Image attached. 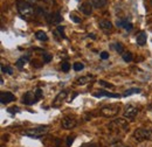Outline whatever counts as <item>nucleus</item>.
Here are the masks:
<instances>
[{"label":"nucleus","instance_id":"1","mask_svg":"<svg viewBox=\"0 0 152 147\" xmlns=\"http://www.w3.org/2000/svg\"><path fill=\"white\" fill-rule=\"evenodd\" d=\"M17 7H18V12L20 13V15L26 20H31L32 17L34 15V12H35L34 8L26 0H18L17 1Z\"/></svg>","mask_w":152,"mask_h":147},{"label":"nucleus","instance_id":"2","mask_svg":"<svg viewBox=\"0 0 152 147\" xmlns=\"http://www.w3.org/2000/svg\"><path fill=\"white\" fill-rule=\"evenodd\" d=\"M108 127L116 133H125L129 131V124L124 119H115L108 125Z\"/></svg>","mask_w":152,"mask_h":147},{"label":"nucleus","instance_id":"3","mask_svg":"<svg viewBox=\"0 0 152 147\" xmlns=\"http://www.w3.org/2000/svg\"><path fill=\"white\" fill-rule=\"evenodd\" d=\"M119 110H121V106L118 104H109V105L103 106L99 110V114H102L103 117H107V118H113L118 114Z\"/></svg>","mask_w":152,"mask_h":147},{"label":"nucleus","instance_id":"4","mask_svg":"<svg viewBox=\"0 0 152 147\" xmlns=\"http://www.w3.org/2000/svg\"><path fill=\"white\" fill-rule=\"evenodd\" d=\"M48 131H49V126L45 125V126H39V127L22 131V134H25L27 137H31V138H39V137L45 135L46 133H48Z\"/></svg>","mask_w":152,"mask_h":147},{"label":"nucleus","instance_id":"5","mask_svg":"<svg viewBox=\"0 0 152 147\" xmlns=\"http://www.w3.org/2000/svg\"><path fill=\"white\" fill-rule=\"evenodd\" d=\"M133 138L137 143L150 140L152 138V131L150 129H137L133 132Z\"/></svg>","mask_w":152,"mask_h":147},{"label":"nucleus","instance_id":"6","mask_svg":"<svg viewBox=\"0 0 152 147\" xmlns=\"http://www.w3.org/2000/svg\"><path fill=\"white\" fill-rule=\"evenodd\" d=\"M137 114H138V109H137V106H134L133 104H128V105L124 108V111H123L124 118L133 119V118H136Z\"/></svg>","mask_w":152,"mask_h":147},{"label":"nucleus","instance_id":"7","mask_svg":"<svg viewBox=\"0 0 152 147\" xmlns=\"http://www.w3.org/2000/svg\"><path fill=\"white\" fill-rule=\"evenodd\" d=\"M45 19L47 20V22L49 25H58L62 21V17H61L58 11L55 12V13H46Z\"/></svg>","mask_w":152,"mask_h":147},{"label":"nucleus","instance_id":"8","mask_svg":"<svg viewBox=\"0 0 152 147\" xmlns=\"http://www.w3.org/2000/svg\"><path fill=\"white\" fill-rule=\"evenodd\" d=\"M37 100L38 98L35 96V91H27L22 97V103L26 105H33Z\"/></svg>","mask_w":152,"mask_h":147},{"label":"nucleus","instance_id":"9","mask_svg":"<svg viewBox=\"0 0 152 147\" xmlns=\"http://www.w3.org/2000/svg\"><path fill=\"white\" fill-rule=\"evenodd\" d=\"M67 96H68V91L67 90H62V91L58 92V95L55 97V99L53 100V108H60L62 105V103L66 100Z\"/></svg>","mask_w":152,"mask_h":147},{"label":"nucleus","instance_id":"10","mask_svg":"<svg viewBox=\"0 0 152 147\" xmlns=\"http://www.w3.org/2000/svg\"><path fill=\"white\" fill-rule=\"evenodd\" d=\"M61 125H62L63 129L72 130L77 125V122H76L75 118H73V117H64L62 119V122H61Z\"/></svg>","mask_w":152,"mask_h":147},{"label":"nucleus","instance_id":"11","mask_svg":"<svg viewBox=\"0 0 152 147\" xmlns=\"http://www.w3.org/2000/svg\"><path fill=\"white\" fill-rule=\"evenodd\" d=\"M15 100V96L10 91H2L0 93V102L1 104H8L11 102Z\"/></svg>","mask_w":152,"mask_h":147},{"label":"nucleus","instance_id":"12","mask_svg":"<svg viewBox=\"0 0 152 147\" xmlns=\"http://www.w3.org/2000/svg\"><path fill=\"white\" fill-rule=\"evenodd\" d=\"M116 25L118 26V27H121V28H124L125 31H128V32H130V31H132L133 28V25L131 21H129L128 19H119V20H117L116 21Z\"/></svg>","mask_w":152,"mask_h":147},{"label":"nucleus","instance_id":"13","mask_svg":"<svg viewBox=\"0 0 152 147\" xmlns=\"http://www.w3.org/2000/svg\"><path fill=\"white\" fill-rule=\"evenodd\" d=\"M93 4H90V1H84V2H82L81 4V6H80V11L83 13V14H86V15H90L91 13H93Z\"/></svg>","mask_w":152,"mask_h":147},{"label":"nucleus","instance_id":"14","mask_svg":"<svg viewBox=\"0 0 152 147\" xmlns=\"http://www.w3.org/2000/svg\"><path fill=\"white\" fill-rule=\"evenodd\" d=\"M146 40H148V35H146V33L145 32H139L138 34H137V37H136V42H137V44L138 46H144L145 43H146Z\"/></svg>","mask_w":152,"mask_h":147},{"label":"nucleus","instance_id":"15","mask_svg":"<svg viewBox=\"0 0 152 147\" xmlns=\"http://www.w3.org/2000/svg\"><path fill=\"white\" fill-rule=\"evenodd\" d=\"M94 96L95 97H111V98H119L121 97V95L111 93V92L104 91V90H99V92H95Z\"/></svg>","mask_w":152,"mask_h":147},{"label":"nucleus","instance_id":"16","mask_svg":"<svg viewBox=\"0 0 152 147\" xmlns=\"http://www.w3.org/2000/svg\"><path fill=\"white\" fill-rule=\"evenodd\" d=\"M98 26H99L101 29H103V31H105V32L113 29V23H111L109 20H99Z\"/></svg>","mask_w":152,"mask_h":147},{"label":"nucleus","instance_id":"17","mask_svg":"<svg viewBox=\"0 0 152 147\" xmlns=\"http://www.w3.org/2000/svg\"><path fill=\"white\" fill-rule=\"evenodd\" d=\"M93 78H94V76H89V75H88V76H84V77H80V78L76 79V84H78V85H83V84L90 82Z\"/></svg>","mask_w":152,"mask_h":147},{"label":"nucleus","instance_id":"18","mask_svg":"<svg viewBox=\"0 0 152 147\" xmlns=\"http://www.w3.org/2000/svg\"><path fill=\"white\" fill-rule=\"evenodd\" d=\"M90 1H91L93 6H94L95 8H102V7H104V6L107 5V2H108V0H90Z\"/></svg>","mask_w":152,"mask_h":147},{"label":"nucleus","instance_id":"19","mask_svg":"<svg viewBox=\"0 0 152 147\" xmlns=\"http://www.w3.org/2000/svg\"><path fill=\"white\" fill-rule=\"evenodd\" d=\"M28 60H29V57H28V56H22L21 58H19V60L17 61V67H18L19 69H22V68H23V65L28 62Z\"/></svg>","mask_w":152,"mask_h":147},{"label":"nucleus","instance_id":"20","mask_svg":"<svg viewBox=\"0 0 152 147\" xmlns=\"http://www.w3.org/2000/svg\"><path fill=\"white\" fill-rule=\"evenodd\" d=\"M111 48L115 49L118 54L124 53V47H123V44H122V43H119V42H116V43H114V44H111Z\"/></svg>","mask_w":152,"mask_h":147},{"label":"nucleus","instance_id":"21","mask_svg":"<svg viewBox=\"0 0 152 147\" xmlns=\"http://www.w3.org/2000/svg\"><path fill=\"white\" fill-rule=\"evenodd\" d=\"M35 37L40 40V41H47L48 40V36H47V34L43 32V31H38L37 33H35Z\"/></svg>","mask_w":152,"mask_h":147},{"label":"nucleus","instance_id":"22","mask_svg":"<svg viewBox=\"0 0 152 147\" xmlns=\"http://www.w3.org/2000/svg\"><path fill=\"white\" fill-rule=\"evenodd\" d=\"M142 91L139 88H131V89H128L125 93H124V96H131L133 93H139V92Z\"/></svg>","mask_w":152,"mask_h":147},{"label":"nucleus","instance_id":"23","mask_svg":"<svg viewBox=\"0 0 152 147\" xmlns=\"http://www.w3.org/2000/svg\"><path fill=\"white\" fill-rule=\"evenodd\" d=\"M1 71L5 74H8V75H12L13 74V68L10 67V65H1Z\"/></svg>","mask_w":152,"mask_h":147},{"label":"nucleus","instance_id":"24","mask_svg":"<svg viewBox=\"0 0 152 147\" xmlns=\"http://www.w3.org/2000/svg\"><path fill=\"white\" fill-rule=\"evenodd\" d=\"M123 60H124L125 62H131V61H132V54L129 53V52L124 53V54H123Z\"/></svg>","mask_w":152,"mask_h":147},{"label":"nucleus","instance_id":"25","mask_svg":"<svg viewBox=\"0 0 152 147\" xmlns=\"http://www.w3.org/2000/svg\"><path fill=\"white\" fill-rule=\"evenodd\" d=\"M83 68H84V64H83V63H80V62L74 63V70H75V71H81Z\"/></svg>","mask_w":152,"mask_h":147},{"label":"nucleus","instance_id":"26","mask_svg":"<svg viewBox=\"0 0 152 147\" xmlns=\"http://www.w3.org/2000/svg\"><path fill=\"white\" fill-rule=\"evenodd\" d=\"M69 69H70V64H69L68 62H62V71L68 73Z\"/></svg>","mask_w":152,"mask_h":147},{"label":"nucleus","instance_id":"27","mask_svg":"<svg viewBox=\"0 0 152 147\" xmlns=\"http://www.w3.org/2000/svg\"><path fill=\"white\" fill-rule=\"evenodd\" d=\"M50 61H52V55L48 54V53H45L43 54V62L45 63H49Z\"/></svg>","mask_w":152,"mask_h":147},{"label":"nucleus","instance_id":"28","mask_svg":"<svg viewBox=\"0 0 152 147\" xmlns=\"http://www.w3.org/2000/svg\"><path fill=\"white\" fill-rule=\"evenodd\" d=\"M70 20H72V21H74V22H76V23H80V22L82 21L81 18H78V17H77L76 14H74V13H72V14H70Z\"/></svg>","mask_w":152,"mask_h":147},{"label":"nucleus","instance_id":"29","mask_svg":"<svg viewBox=\"0 0 152 147\" xmlns=\"http://www.w3.org/2000/svg\"><path fill=\"white\" fill-rule=\"evenodd\" d=\"M63 29H64V27H63V26H57V32L61 34V37H62V39H64V37H66L64 33H63Z\"/></svg>","mask_w":152,"mask_h":147},{"label":"nucleus","instance_id":"30","mask_svg":"<svg viewBox=\"0 0 152 147\" xmlns=\"http://www.w3.org/2000/svg\"><path fill=\"white\" fill-rule=\"evenodd\" d=\"M74 143V135H69L68 138H67V146H72V144Z\"/></svg>","mask_w":152,"mask_h":147},{"label":"nucleus","instance_id":"31","mask_svg":"<svg viewBox=\"0 0 152 147\" xmlns=\"http://www.w3.org/2000/svg\"><path fill=\"white\" fill-rule=\"evenodd\" d=\"M99 84H102L103 87H107V88H114V85H113V84H110V83H107L105 81H99Z\"/></svg>","mask_w":152,"mask_h":147},{"label":"nucleus","instance_id":"32","mask_svg":"<svg viewBox=\"0 0 152 147\" xmlns=\"http://www.w3.org/2000/svg\"><path fill=\"white\" fill-rule=\"evenodd\" d=\"M35 96H37L38 99L42 98V96H43V95H42V90H41V89H37V90H35Z\"/></svg>","mask_w":152,"mask_h":147},{"label":"nucleus","instance_id":"33","mask_svg":"<svg viewBox=\"0 0 152 147\" xmlns=\"http://www.w3.org/2000/svg\"><path fill=\"white\" fill-rule=\"evenodd\" d=\"M101 58H102V60H107V58H109V53H107V52H102V53H101Z\"/></svg>","mask_w":152,"mask_h":147},{"label":"nucleus","instance_id":"34","mask_svg":"<svg viewBox=\"0 0 152 147\" xmlns=\"http://www.w3.org/2000/svg\"><path fill=\"white\" fill-rule=\"evenodd\" d=\"M19 111V108L18 106H13V108H10L8 109V112L10 113H14V112H18Z\"/></svg>","mask_w":152,"mask_h":147},{"label":"nucleus","instance_id":"35","mask_svg":"<svg viewBox=\"0 0 152 147\" xmlns=\"http://www.w3.org/2000/svg\"><path fill=\"white\" fill-rule=\"evenodd\" d=\"M81 147H97V145H95V144H86V145Z\"/></svg>","mask_w":152,"mask_h":147},{"label":"nucleus","instance_id":"36","mask_svg":"<svg viewBox=\"0 0 152 147\" xmlns=\"http://www.w3.org/2000/svg\"><path fill=\"white\" fill-rule=\"evenodd\" d=\"M114 147H129V146H126V145H123V144H116Z\"/></svg>","mask_w":152,"mask_h":147},{"label":"nucleus","instance_id":"37","mask_svg":"<svg viewBox=\"0 0 152 147\" xmlns=\"http://www.w3.org/2000/svg\"><path fill=\"white\" fill-rule=\"evenodd\" d=\"M88 36H89V37H91V39H96V36H95V35H94V34H89Z\"/></svg>","mask_w":152,"mask_h":147},{"label":"nucleus","instance_id":"38","mask_svg":"<svg viewBox=\"0 0 152 147\" xmlns=\"http://www.w3.org/2000/svg\"><path fill=\"white\" fill-rule=\"evenodd\" d=\"M151 6H152V0H151Z\"/></svg>","mask_w":152,"mask_h":147}]
</instances>
